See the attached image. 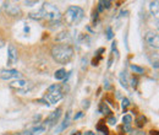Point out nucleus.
<instances>
[{
    "label": "nucleus",
    "instance_id": "obj_1",
    "mask_svg": "<svg viewBox=\"0 0 159 135\" xmlns=\"http://www.w3.org/2000/svg\"><path fill=\"white\" fill-rule=\"evenodd\" d=\"M52 57L53 59L60 63V64H66L69 63L74 57V48L69 44H58L52 48Z\"/></svg>",
    "mask_w": 159,
    "mask_h": 135
},
{
    "label": "nucleus",
    "instance_id": "obj_2",
    "mask_svg": "<svg viewBox=\"0 0 159 135\" xmlns=\"http://www.w3.org/2000/svg\"><path fill=\"white\" fill-rule=\"evenodd\" d=\"M42 17L47 19L48 21H52V22H59L60 20V11L58 10V7L50 2H44L42 5V9L39 10Z\"/></svg>",
    "mask_w": 159,
    "mask_h": 135
},
{
    "label": "nucleus",
    "instance_id": "obj_3",
    "mask_svg": "<svg viewBox=\"0 0 159 135\" xmlns=\"http://www.w3.org/2000/svg\"><path fill=\"white\" fill-rule=\"evenodd\" d=\"M83 19V10L80 6H70L65 14V22L70 26L77 25Z\"/></svg>",
    "mask_w": 159,
    "mask_h": 135
},
{
    "label": "nucleus",
    "instance_id": "obj_4",
    "mask_svg": "<svg viewBox=\"0 0 159 135\" xmlns=\"http://www.w3.org/2000/svg\"><path fill=\"white\" fill-rule=\"evenodd\" d=\"M62 97H64V92L61 91V86L60 85H52L47 90V92L44 95V99L47 102H50L52 104H54V103H58Z\"/></svg>",
    "mask_w": 159,
    "mask_h": 135
},
{
    "label": "nucleus",
    "instance_id": "obj_5",
    "mask_svg": "<svg viewBox=\"0 0 159 135\" xmlns=\"http://www.w3.org/2000/svg\"><path fill=\"white\" fill-rule=\"evenodd\" d=\"M10 87L11 89H15L17 92L26 94V92H28L30 90L33 89V84L32 82H26L25 80H17V81L11 82L10 84Z\"/></svg>",
    "mask_w": 159,
    "mask_h": 135
},
{
    "label": "nucleus",
    "instance_id": "obj_6",
    "mask_svg": "<svg viewBox=\"0 0 159 135\" xmlns=\"http://www.w3.org/2000/svg\"><path fill=\"white\" fill-rule=\"evenodd\" d=\"M144 41H146V43H147L148 46H151L152 48L158 49L159 36H158V33H157V32H152V31L147 32V33L144 35Z\"/></svg>",
    "mask_w": 159,
    "mask_h": 135
},
{
    "label": "nucleus",
    "instance_id": "obj_7",
    "mask_svg": "<svg viewBox=\"0 0 159 135\" xmlns=\"http://www.w3.org/2000/svg\"><path fill=\"white\" fill-rule=\"evenodd\" d=\"M2 7H4V11H5L7 15H10V16H17V15L21 14L20 7H19L17 5H14L12 2L5 1L4 5H2Z\"/></svg>",
    "mask_w": 159,
    "mask_h": 135
},
{
    "label": "nucleus",
    "instance_id": "obj_8",
    "mask_svg": "<svg viewBox=\"0 0 159 135\" xmlns=\"http://www.w3.org/2000/svg\"><path fill=\"white\" fill-rule=\"evenodd\" d=\"M17 61V49L15 48L14 44H9L7 49V66L15 65Z\"/></svg>",
    "mask_w": 159,
    "mask_h": 135
},
{
    "label": "nucleus",
    "instance_id": "obj_9",
    "mask_svg": "<svg viewBox=\"0 0 159 135\" xmlns=\"http://www.w3.org/2000/svg\"><path fill=\"white\" fill-rule=\"evenodd\" d=\"M0 77L2 80H11V79H17L20 77V73L14 69H4L0 71Z\"/></svg>",
    "mask_w": 159,
    "mask_h": 135
},
{
    "label": "nucleus",
    "instance_id": "obj_10",
    "mask_svg": "<svg viewBox=\"0 0 159 135\" xmlns=\"http://www.w3.org/2000/svg\"><path fill=\"white\" fill-rule=\"evenodd\" d=\"M60 114H61V109L58 108L57 111H54L53 113H50L48 118L45 119V125H49V127H53L54 124H57L58 119L60 118Z\"/></svg>",
    "mask_w": 159,
    "mask_h": 135
},
{
    "label": "nucleus",
    "instance_id": "obj_11",
    "mask_svg": "<svg viewBox=\"0 0 159 135\" xmlns=\"http://www.w3.org/2000/svg\"><path fill=\"white\" fill-rule=\"evenodd\" d=\"M70 117H71V112H67V113H66V117H65V119H64V122L60 124L58 128H55V130H54L55 134H58V133H60V132L65 130V129L69 127V124H70Z\"/></svg>",
    "mask_w": 159,
    "mask_h": 135
},
{
    "label": "nucleus",
    "instance_id": "obj_12",
    "mask_svg": "<svg viewBox=\"0 0 159 135\" xmlns=\"http://www.w3.org/2000/svg\"><path fill=\"white\" fill-rule=\"evenodd\" d=\"M159 2L158 1H152L151 5H149V9H151V12L152 15H158V10H159Z\"/></svg>",
    "mask_w": 159,
    "mask_h": 135
},
{
    "label": "nucleus",
    "instance_id": "obj_13",
    "mask_svg": "<svg viewBox=\"0 0 159 135\" xmlns=\"http://www.w3.org/2000/svg\"><path fill=\"white\" fill-rule=\"evenodd\" d=\"M44 130H45L44 127H36V128L31 129V130L28 132V134L26 133V135H36V134H38V133H43Z\"/></svg>",
    "mask_w": 159,
    "mask_h": 135
},
{
    "label": "nucleus",
    "instance_id": "obj_14",
    "mask_svg": "<svg viewBox=\"0 0 159 135\" xmlns=\"http://www.w3.org/2000/svg\"><path fill=\"white\" fill-rule=\"evenodd\" d=\"M55 79L57 80H62V79H65L66 77V71L64 70V69H59V70H57L55 71Z\"/></svg>",
    "mask_w": 159,
    "mask_h": 135
},
{
    "label": "nucleus",
    "instance_id": "obj_15",
    "mask_svg": "<svg viewBox=\"0 0 159 135\" xmlns=\"http://www.w3.org/2000/svg\"><path fill=\"white\" fill-rule=\"evenodd\" d=\"M99 111H100V113L102 114H110V109L108 108V106H107V103L105 102H103L102 104H100V108H99Z\"/></svg>",
    "mask_w": 159,
    "mask_h": 135
},
{
    "label": "nucleus",
    "instance_id": "obj_16",
    "mask_svg": "<svg viewBox=\"0 0 159 135\" xmlns=\"http://www.w3.org/2000/svg\"><path fill=\"white\" fill-rule=\"evenodd\" d=\"M146 122H147L146 117H144V116H139V118L136 119V125H137L139 128H142V127L146 124Z\"/></svg>",
    "mask_w": 159,
    "mask_h": 135
},
{
    "label": "nucleus",
    "instance_id": "obj_17",
    "mask_svg": "<svg viewBox=\"0 0 159 135\" xmlns=\"http://www.w3.org/2000/svg\"><path fill=\"white\" fill-rule=\"evenodd\" d=\"M120 82H121V85L125 87V89H127V79H126V73H120Z\"/></svg>",
    "mask_w": 159,
    "mask_h": 135
},
{
    "label": "nucleus",
    "instance_id": "obj_18",
    "mask_svg": "<svg viewBox=\"0 0 159 135\" xmlns=\"http://www.w3.org/2000/svg\"><path fill=\"white\" fill-rule=\"evenodd\" d=\"M122 122H124V125H131V122H132V117L130 114H126L122 118Z\"/></svg>",
    "mask_w": 159,
    "mask_h": 135
},
{
    "label": "nucleus",
    "instance_id": "obj_19",
    "mask_svg": "<svg viewBox=\"0 0 159 135\" xmlns=\"http://www.w3.org/2000/svg\"><path fill=\"white\" fill-rule=\"evenodd\" d=\"M99 2L102 4V6L105 7V9H109L111 6V1H109V0H103V1H99Z\"/></svg>",
    "mask_w": 159,
    "mask_h": 135
},
{
    "label": "nucleus",
    "instance_id": "obj_20",
    "mask_svg": "<svg viewBox=\"0 0 159 135\" xmlns=\"http://www.w3.org/2000/svg\"><path fill=\"white\" fill-rule=\"evenodd\" d=\"M30 17H31V19H34V20H40V19H43V17H42V15H40V12H37V14L32 12V14H30Z\"/></svg>",
    "mask_w": 159,
    "mask_h": 135
},
{
    "label": "nucleus",
    "instance_id": "obj_21",
    "mask_svg": "<svg viewBox=\"0 0 159 135\" xmlns=\"http://www.w3.org/2000/svg\"><path fill=\"white\" fill-rule=\"evenodd\" d=\"M114 37V33H113V30L110 28V27H108L107 28V38L108 39H111Z\"/></svg>",
    "mask_w": 159,
    "mask_h": 135
},
{
    "label": "nucleus",
    "instance_id": "obj_22",
    "mask_svg": "<svg viewBox=\"0 0 159 135\" xmlns=\"http://www.w3.org/2000/svg\"><path fill=\"white\" fill-rule=\"evenodd\" d=\"M98 130H100V132L103 133V135H108V129H107L104 125H102V124L98 125Z\"/></svg>",
    "mask_w": 159,
    "mask_h": 135
},
{
    "label": "nucleus",
    "instance_id": "obj_23",
    "mask_svg": "<svg viewBox=\"0 0 159 135\" xmlns=\"http://www.w3.org/2000/svg\"><path fill=\"white\" fill-rule=\"evenodd\" d=\"M129 135H146V133L142 130H131Z\"/></svg>",
    "mask_w": 159,
    "mask_h": 135
},
{
    "label": "nucleus",
    "instance_id": "obj_24",
    "mask_svg": "<svg viewBox=\"0 0 159 135\" xmlns=\"http://www.w3.org/2000/svg\"><path fill=\"white\" fill-rule=\"evenodd\" d=\"M131 69H132L134 71L139 73V74H142V73H143V69H142V68H139V66H136V65H131Z\"/></svg>",
    "mask_w": 159,
    "mask_h": 135
},
{
    "label": "nucleus",
    "instance_id": "obj_25",
    "mask_svg": "<svg viewBox=\"0 0 159 135\" xmlns=\"http://www.w3.org/2000/svg\"><path fill=\"white\" fill-rule=\"evenodd\" d=\"M129 104H130V101L127 98H122V108L125 109L126 107H129Z\"/></svg>",
    "mask_w": 159,
    "mask_h": 135
},
{
    "label": "nucleus",
    "instance_id": "obj_26",
    "mask_svg": "<svg viewBox=\"0 0 159 135\" xmlns=\"http://www.w3.org/2000/svg\"><path fill=\"white\" fill-rule=\"evenodd\" d=\"M108 123H109V124H110V125H114V124H115V123H116V119H115V118H114V117H110V118H109V119H108Z\"/></svg>",
    "mask_w": 159,
    "mask_h": 135
},
{
    "label": "nucleus",
    "instance_id": "obj_27",
    "mask_svg": "<svg viewBox=\"0 0 159 135\" xmlns=\"http://www.w3.org/2000/svg\"><path fill=\"white\" fill-rule=\"evenodd\" d=\"M131 85H132V87H136V86H137V80H136L135 77L131 79Z\"/></svg>",
    "mask_w": 159,
    "mask_h": 135
},
{
    "label": "nucleus",
    "instance_id": "obj_28",
    "mask_svg": "<svg viewBox=\"0 0 159 135\" xmlns=\"http://www.w3.org/2000/svg\"><path fill=\"white\" fill-rule=\"evenodd\" d=\"M25 4L27 5V6H32V5H34V4H37V1H25Z\"/></svg>",
    "mask_w": 159,
    "mask_h": 135
},
{
    "label": "nucleus",
    "instance_id": "obj_29",
    "mask_svg": "<svg viewBox=\"0 0 159 135\" xmlns=\"http://www.w3.org/2000/svg\"><path fill=\"white\" fill-rule=\"evenodd\" d=\"M82 106H83V108H88L89 107V101H83Z\"/></svg>",
    "mask_w": 159,
    "mask_h": 135
},
{
    "label": "nucleus",
    "instance_id": "obj_30",
    "mask_svg": "<svg viewBox=\"0 0 159 135\" xmlns=\"http://www.w3.org/2000/svg\"><path fill=\"white\" fill-rule=\"evenodd\" d=\"M124 129H125L126 132H131V127H130V125H124Z\"/></svg>",
    "mask_w": 159,
    "mask_h": 135
},
{
    "label": "nucleus",
    "instance_id": "obj_31",
    "mask_svg": "<svg viewBox=\"0 0 159 135\" xmlns=\"http://www.w3.org/2000/svg\"><path fill=\"white\" fill-rule=\"evenodd\" d=\"M82 116H83V113H81V112H80L79 114H76V116H75V119H79V118H81Z\"/></svg>",
    "mask_w": 159,
    "mask_h": 135
},
{
    "label": "nucleus",
    "instance_id": "obj_32",
    "mask_svg": "<svg viewBox=\"0 0 159 135\" xmlns=\"http://www.w3.org/2000/svg\"><path fill=\"white\" fill-rule=\"evenodd\" d=\"M127 15V11H121L120 12V16H126Z\"/></svg>",
    "mask_w": 159,
    "mask_h": 135
},
{
    "label": "nucleus",
    "instance_id": "obj_33",
    "mask_svg": "<svg viewBox=\"0 0 159 135\" xmlns=\"http://www.w3.org/2000/svg\"><path fill=\"white\" fill-rule=\"evenodd\" d=\"M84 135H96V134H94V133H92V132H86Z\"/></svg>",
    "mask_w": 159,
    "mask_h": 135
},
{
    "label": "nucleus",
    "instance_id": "obj_34",
    "mask_svg": "<svg viewBox=\"0 0 159 135\" xmlns=\"http://www.w3.org/2000/svg\"><path fill=\"white\" fill-rule=\"evenodd\" d=\"M98 9H99V11H102L103 10V6H102V4L99 2V6H98Z\"/></svg>",
    "mask_w": 159,
    "mask_h": 135
},
{
    "label": "nucleus",
    "instance_id": "obj_35",
    "mask_svg": "<svg viewBox=\"0 0 159 135\" xmlns=\"http://www.w3.org/2000/svg\"><path fill=\"white\" fill-rule=\"evenodd\" d=\"M2 46H4V42H2V41H0V48H2Z\"/></svg>",
    "mask_w": 159,
    "mask_h": 135
},
{
    "label": "nucleus",
    "instance_id": "obj_36",
    "mask_svg": "<svg viewBox=\"0 0 159 135\" xmlns=\"http://www.w3.org/2000/svg\"><path fill=\"white\" fill-rule=\"evenodd\" d=\"M14 135H26L25 133H16V134H14Z\"/></svg>",
    "mask_w": 159,
    "mask_h": 135
},
{
    "label": "nucleus",
    "instance_id": "obj_37",
    "mask_svg": "<svg viewBox=\"0 0 159 135\" xmlns=\"http://www.w3.org/2000/svg\"><path fill=\"white\" fill-rule=\"evenodd\" d=\"M74 135H80V134H79V133H77V134H74Z\"/></svg>",
    "mask_w": 159,
    "mask_h": 135
}]
</instances>
